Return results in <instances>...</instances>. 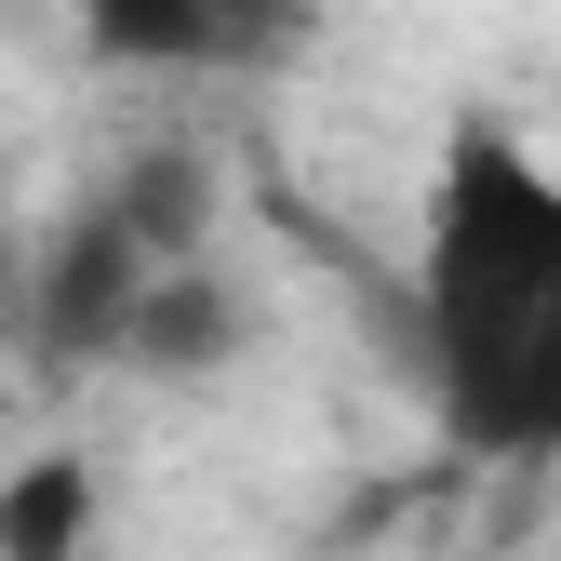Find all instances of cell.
I'll use <instances>...</instances> for the list:
<instances>
[{
    "mask_svg": "<svg viewBox=\"0 0 561 561\" xmlns=\"http://www.w3.org/2000/svg\"><path fill=\"white\" fill-rule=\"evenodd\" d=\"M414 375L468 468H561V174L495 107H468L428 174Z\"/></svg>",
    "mask_w": 561,
    "mask_h": 561,
    "instance_id": "cell-1",
    "label": "cell"
},
{
    "mask_svg": "<svg viewBox=\"0 0 561 561\" xmlns=\"http://www.w3.org/2000/svg\"><path fill=\"white\" fill-rule=\"evenodd\" d=\"M81 54L121 81H241V67L308 54L321 0H67Z\"/></svg>",
    "mask_w": 561,
    "mask_h": 561,
    "instance_id": "cell-2",
    "label": "cell"
},
{
    "mask_svg": "<svg viewBox=\"0 0 561 561\" xmlns=\"http://www.w3.org/2000/svg\"><path fill=\"white\" fill-rule=\"evenodd\" d=\"M228 347H241V295H228L215 254H187V267H161L148 295H134V321H121L107 362H134V375H215Z\"/></svg>",
    "mask_w": 561,
    "mask_h": 561,
    "instance_id": "cell-3",
    "label": "cell"
},
{
    "mask_svg": "<svg viewBox=\"0 0 561 561\" xmlns=\"http://www.w3.org/2000/svg\"><path fill=\"white\" fill-rule=\"evenodd\" d=\"M94 535H107V495L81 442H41L0 468V561H94Z\"/></svg>",
    "mask_w": 561,
    "mask_h": 561,
    "instance_id": "cell-4",
    "label": "cell"
}]
</instances>
